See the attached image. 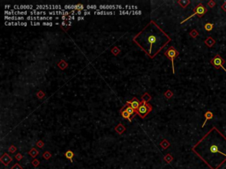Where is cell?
I'll use <instances>...</instances> for the list:
<instances>
[{
  "label": "cell",
  "mask_w": 226,
  "mask_h": 169,
  "mask_svg": "<svg viewBox=\"0 0 226 169\" xmlns=\"http://www.w3.org/2000/svg\"><path fill=\"white\" fill-rule=\"evenodd\" d=\"M208 152H209V154H216V153H220L221 155L225 156L226 157V154L225 153H223V152H221L220 148H219V145H218L217 144H215V143H213L212 145H210L209 146H208Z\"/></svg>",
  "instance_id": "7"
},
{
  "label": "cell",
  "mask_w": 226,
  "mask_h": 169,
  "mask_svg": "<svg viewBox=\"0 0 226 169\" xmlns=\"http://www.w3.org/2000/svg\"><path fill=\"white\" fill-rule=\"evenodd\" d=\"M30 25L31 26H41L42 23L39 21H31L30 22Z\"/></svg>",
  "instance_id": "41"
},
{
  "label": "cell",
  "mask_w": 226,
  "mask_h": 169,
  "mask_svg": "<svg viewBox=\"0 0 226 169\" xmlns=\"http://www.w3.org/2000/svg\"><path fill=\"white\" fill-rule=\"evenodd\" d=\"M177 4H178L182 8H186L188 5L191 4V1L190 0H178V1H177Z\"/></svg>",
  "instance_id": "21"
},
{
  "label": "cell",
  "mask_w": 226,
  "mask_h": 169,
  "mask_svg": "<svg viewBox=\"0 0 226 169\" xmlns=\"http://www.w3.org/2000/svg\"><path fill=\"white\" fill-rule=\"evenodd\" d=\"M12 157L9 155V154H7V153H4L3 155H2V157L0 158V161H1V163L3 164L4 166H8L9 164L12 162Z\"/></svg>",
  "instance_id": "10"
},
{
  "label": "cell",
  "mask_w": 226,
  "mask_h": 169,
  "mask_svg": "<svg viewBox=\"0 0 226 169\" xmlns=\"http://www.w3.org/2000/svg\"><path fill=\"white\" fill-rule=\"evenodd\" d=\"M10 7H11V6H10V5H8V6H7V5H6V6H5V8H6V9H9Z\"/></svg>",
  "instance_id": "52"
},
{
  "label": "cell",
  "mask_w": 226,
  "mask_h": 169,
  "mask_svg": "<svg viewBox=\"0 0 226 169\" xmlns=\"http://www.w3.org/2000/svg\"><path fill=\"white\" fill-rule=\"evenodd\" d=\"M213 27H214V24H213V23H206V24H205V26H204L205 30L208 31V32L212 31Z\"/></svg>",
  "instance_id": "27"
},
{
  "label": "cell",
  "mask_w": 226,
  "mask_h": 169,
  "mask_svg": "<svg viewBox=\"0 0 226 169\" xmlns=\"http://www.w3.org/2000/svg\"><path fill=\"white\" fill-rule=\"evenodd\" d=\"M8 151H9V152L14 153L17 151V148H16V146H14V145H10L8 148Z\"/></svg>",
  "instance_id": "35"
},
{
  "label": "cell",
  "mask_w": 226,
  "mask_h": 169,
  "mask_svg": "<svg viewBox=\"0 0 226 169\" xmlns=\"http://www.w3.org/2000/svg\"><path fill=\"white\" fill-rule=\"evenodd\" d=\"M28 154L33 158H36V157H37L39 155V151L36 150V148H31L30 151L28 152Z\"/></svg>",
  "instance_id": "22"
},
{
  "label": "cell",
  "mask_w": 226,
  "mask_h": 169,
  "mask_svg": "<svg viewBox=\"0 0 226 169\" xmlns=\"http://www.w3.org/2000/svg\"><path fill=\"white\" fill-rule=\"evenodd\" d=\"M44 96H45V93H44L43 91H38V93H36V97L38 99H40V100L43 98Z\"/></svg>",
  "instance_id": "34"
},
{
  "label": "cell",
  "mask_w": 226,
  "mask_h": 169,
  "mask_svg": "<svg viewBox=\"0 0 226 169\" xmlns=\"http://www.w3.org/2000/svg\"><path fill=\"white\" fill-rule=\"evenodd\" d=\"M20 26H23V27H27V23L26 21H20Z\"/></svg>",
  "instance_id": "48"
},
{
  "label": "cell",
  "mask_w": 226,
  "mask_h": 169,
  "mask_svg": "<svg viewBox=\"0 0 226 169\" xmlns=\"http://www.w3.org/2000/svg\"><path fill=\"white\" fill-rule=\"evenodd\" d=\"M110 51H111V53L114 55V56H117V55L120 53V49H118L117 46H115V47H113V48H112Z\"/></svg>",
  "instance_id": "31"
},
{
  "label": "cell",
  "mask_w": 226,
  "mask_h": 169,
  "mask_svg": "<svg viewBox=\"0 0 226 169\" xmlns=\"http://www.w3.org/2000/svg\"><path fill=\"white\" fill-rule=\"evenodd\" d=\"M204 116H205V121H204V123H203V124H202V128L205 127V124H206V123H207V121L211 120V119H212L213 116H214V115H213V113L211 111H207L204 114Z\"/></svg>",
  "instance_id": "15"
},
{
  "label": "cell",
  "mask_w": 226,
  "mask_h": 169,
  "mask_svg": "<svg viewBox=\"0 0 226 169\" xmlns=\"http://www.w3.org/2000/svg\"><path fill=\"white\" fill-rule=\"evenodd\" d=\"M32 165H33L35 167H37V166L40 165V160H38V159H36V158H34L33 160H32Z\"/></svg>",
  "instance_id": "36"
},
{
  "label": "cell",
  "mask_w": 226,
  "mask_h": 169,
  "mask_svg": "<svg viewBox=\"0 0 226 169\" xmlns=\"http://www.w3.org/2000/svg\"><path fill=\"white\" fill-rule=\"evenodd\" d=\"M61 26H63V27H64V26H67V22H66V21H62V22H61Z\"/></svg>",
  "instance_id": "50"
},
{
  "label": "cell",
  "mask_w": 226,
  "mask_h": 169,
  "mask_svg": "<svg viewBox=\"0 0 226 169\" xmlns=\"http://www.w3.org/2000/svg\"><path fill=\"white\" fill-rule=\"evenodd\" d=\"M120 114H121V116H122L123 118H125V119H127L129 122H131L132 119H131V115L128 114L127 112L125 111V109L122 108L121 110H120Z\"/></svg>",
  "instance_id": "19"
},
{
  "label": "cell",
  "mask_w": 226,
  "mask_h": 169,
  "mask_svg": "<svg viewBox=\"0 0 226 169\" xmlns=\"http://www.w3.org/2000/svg\"><path fill=\"white\" fill-rule=\"evenodd\" d=\"M115 130H116V132H117V134L121 135V134H123L125 131V127L123 125L122 123H118V124L115 127Z\"/></svg>",
  "instance_id": "16"
},
{
  "label": "cell",
  "mask_w": 226,
  "mask_h": 169,
  "mask_svg": "<svg viewBox=\"0 0 226 169\" xmlns=\"http://www.w3.org/2000/svg\"><path fill=\"white\" fill-rule=\"evenodd\" d=\"M53 23L52 22H49V21H44L43 22V26H48V27H51V26H53Z\"/></svg>",
  "instance_id": "42"
},
{
  "label": "cell",
  "mask_w": 226,
  "mask_h": 169,
  "mask_svg": "<svg viewBox=\"0 0 226 169\" xmlns=\"http://www.w3.org/2000/svg\"><path fill=\"white\" fill-rule=\"evenodd\" d=\"M73 19H75V16L70 15V16H67V20L66 21H71V20H73Z\"/></svg>",
  "instance_id": "45"
},
{
  "label": "cell",
  "mask_w": 226,
  "mask_h": 169,
  "mask_svg": "<svg viewBox=\"0 0 226 169\" xmlns=\"http://www.w3.org/2000/svg\"><path fill=\"white\" fill-rule=\"evenodd\" d=\"M164 96L165 98L167 99H171L173 97V92H171V90H167L165 93H164Z\"/></svg>",
  "instance_id": "32"
},
{
  "label": "cell",
  "mask_w": 226,
  "mask_h": 169,
  "mask_svg": "<svg viewBox=\"0 0 226 169\" xmlns=\"http://www.w3.org/2000/svg\"><path fill=\"white\" fill-rule=\"evenodd\" d=\"M210 63L212 64L215 69H223V71H226V69L223 67V64L225 63V60L220 56V55L215 54V57H213L210 60Z\"/></svg>",
  "instance_id": "5"
},
{
  "label": "cell",
  "mask_w": 226,
  "mask_h": 169,
  "mask_svg": "<svg viewBox=\"0 0 226 169\" xmlns=\"http://www.w3.org/2000/svg\"><path fill=\"white\" fill-rule=\"evenodd\" d=\"M133 41L153 59L171 41V38L155 21H150L134 36Z\"/></svg>",
  "instance_id": "1"
},
{
  "label": "cell",
  "mask_w": 226,
  "mask_h": 169,
  "mask_svg": "<svg viewBox=\"0 0 226 169\" xmlns=\"http://www.w3.org/2000/svg\"><path fill=\"white\" fill-rule=\"evenodd\" d=\"M92 14V11H83V16H87V15H90Z\"/></svg>",
  "instance_id": "44"
},
{
  "label": "cell",
  "mask_w": 226,
  "mask_h": 169,
  "mask_svg": "<svg viewBox=\"0 0 226 169\" xmlns=\"http://www.w3.org/2000/svg\"><path fill=\"white\" fill-rule=\"evenodd\" d=\"M152 99V97L150 96V94H148L147 93H145L141 97V101L142 102H148Z\"/></svg>",
  "instance_id": "25"
},
{
  "label": "cell",
  "mask_w": 226,
  "mask_h": 169,
  "mask_svg": "<svg viewBox=\"0 0 226 169\" xmlns=\"http://www.w3.org/2000/svg\"><path fill=\"white\" fill-rule=\"evenodd\" d=\"M125 10H126V11H138V7L136 6H125Z\"/></svg>",
  "instance_id": "28"
},
{
  "label": "cell",
  "mask_w": 226,
  "mask_h": 169,
  "mask_svg": "<svg viewBox=\"0 0 226 169\" xmlns=\"http://www.w3.org/2000/svg\"><path fill=\"white\" fill-rule=\"evenodd\" d=\"M75 15H78V17L81 16V15H83V12H82V11H77Z\"/></svg>",
  "instance_id": "47"
},
{
  "label": "cell",
  "mask_w": 226,
  "mask_h": 169,
  "mask_svg": "<svg viewBox=\"0 0 226 169\" xmlns=\"http://www.w3.org/2000/svg\"><path fill=\"white\" fill-rule=\"evenodd\" d=\"M11 169H23V167H22V166H20L19 163H16V164H14L13 166H12Z\"/></svg>",
  "instance_id": "38"
},
{
  "label": "cell",
  "mask_w": 226,
  "mask_h": 169,
  "mask_svg": "<svg viewBox=\"0 0 226 169\" xmlns=\"http://www.w3.org/2000/svg\"><path fill=\"white\" fill-rule=\"evenodd\" d=\"M98 7L99 11H114V10H117L116 5H100Z\"/></svg>",
  "instance_id": "11"
},
{
  "label": "cell",
  "mask_w": 226,
  "mask_h": 169,
  "mask_svg": "<svg viewBox=\"0 0 226 169\" xmlns=\"http://www.w3.org/2000/svg\"><path fill=\"white\" fill-rule=\"evenodd\" d=\"M204 43L206 44V46H208V48H211V47H213L215 44V41L211 36H209V37H208L204 41Z\"/></svg>",
  "instance_id": "17"
},
{
  "label": "cell",
  "mask_w": 226,
  "mask_h": 169,
  "mask_svg": "<svg viewBox=\"0 0 226 169\" xmlns=\"http://www.w3.org/2000/svg\"><path fill=\"white\" fill-rule=\"evenodd\" d=\"M160 146L163 148L164 150H166V149H168V148L171 146V143H170L167 139H164V140L160 143Z\"/></svg>",
  "instance_id": "20"
},
{
  "label": "cell",
  "mask_w": 226,
  "mask_h": 169,
  "mask_svg": "<svg viewBox=\"0 0 226 169\" xmlns=\"http://www.w3.org/2000/svg\"><path fill=\"white\" fill-rule=\"evenodd\" d=\"M221 8L223 9V11H226V1H225V2H224V3L223 4V5H222V6H221Z\"/></svg>",
  "instance_id": "46"
},
{
  "label": "cell",
  "mask_w": 226,
  "mask_h": 169,
  "mask_svg": "<svg viewBox=\"0 0 226 169\" xmlns=\"http://www.w3.org/2000/svg\"><path fill=\"white\" fill-rule=\"evenodd\" d=\"M36 11H45V10H49V11H53L52 9V6H49V5H37L36 6Z\"/></svg>",
  "instance_id": "13"
},
{
  "label": "cell",
  "mask_w": 226,
  "mask_h": 169,
  "mask_svg": "<svg viewBox=\"0 0 226 169\" xmlns=\"http://www.w3.org/2000/svg\"><path fill=\"white\" fill-rule=\"evenodd\" d=\"M15 158H16L18 161H20L23 158V155H22L21 153H17L16 155H15Z\"/></svg>",
  "instance_id": "40"
},
{
  "label": "cell",
  "mask_w": 226,
  "mask_h": 169,
  "mask_svg": "<svg viewBox=\"0 0 226 169\" xmlns=\"http://www.w3.org/2000/svg\"><path fill=\"white\" fill-rule=\"evenodd\" d=\"M65 156H66V158H67V159H69L71 162H73V157H74L73 152H72L71 150L66 151V153H65Z\"/></svg>",
  "instance_id": "24"
},
{
  "label": "cell",
  "mask_w": 226,
  "mask_h": 169,
  "mask_svg": "<svg viewBox=\"0 0 226 169\" xmlns=\"http://www.w3.org/2000/svg\"><path fill=\"white\" fill-rule=\"evenodd\" d=\"M189 34L191 35L192 38H196V37H198V35H199V32H198L196 29H193V30L189 33Z\"/></svg>",
  "instance_id": "30"
},
{
  "label": "cell",
  "mask_w": 226,
  "mask_h": 169,
  "mask_svg": "<svg viewBox=\"0 0 226 169\" xmlns=\"http://www.w3.org/2000/svg\"><path fill=\"white\" fill-rule=\"evenodd\" d=\"M55 19H60V17L59 16H56V17H55Z\"/></svg>",
  "instance_id": "53"
},
{
  "label": "cell",
  "mask_w": 226,
  "mask_h": 169,
  "mask_svg": "<svg viewBox=\"0 0 226 169\" xmlns=\"http://www.w3.org/2000/svg\"><path fill=\"white\" fill-rule=\"evenodd\" d=\"M46 11H36V9L34 11H29V16H46Z\"/></svg>",
  "instance_id": "14"
},
{
  "label": "cell",
  "mask_w": 226,
  "mask_h": 169,
  "mask_svg": "<svg viewBox=\"0 0 226 169\" xmlns=\"http://www.w3.org/2000/svg\"><path fill=\"white\" fill-rule=\"evenodd\" d=\"M152 106L148 102H142L140 107L136 110V115H138L141 119H144L150 112L152 111Z\"/></svg>",
  "instance_id": "3"
},
{
  "label": "cell",
  "mask_w": 226,
  "mask_h": 169,
  "mask_svg": "<svg viewBox=\"0 0 226 169\" xmlns=\"http://www.w3.org/2000/svg\"><path fill=\"white\" fill-rule=\"evenodd\" d=\"M26 19L24 16H5V20L7 21H20Z\"/></svg>",
  "instance_id": "12"
},
{
  "label": "cell",
  "mask_w": 226,
  "mask_h": 169,
  "mask_svg": "<svg viewBox=\"0 0 226 169\" xmlns=\"http://www.w3.org/2000/svg\"><path fill=\"white\" fill-rule=\"evenodd\" d=\"M164 161H165L166 163L170 164V163H171L172 161H173V157H172L171 154L168 153V154H166V155L164 157Z\"/></svg>",
  "instance_id": "26"
},
{
  "label": "cell",
  "mask_w": 226,
  "mask_h": 169,
  "mask_svg": "<svg viewBox=\"0 0 226 169\" xmlns=\"http://www.w3.org/2000/svg\"><path fill=\"white\" fill-rule=\"evenodd\" d=\"M64 10H71V11H86V8L83 5L79 4V5H66L64 6Z\"/></svg>",
  "instance_id": "6"
},
{
  "label": "cell",
  "mask_w": 226,
  "mask_h": 169,
  "mask_svg": "<svg viewBox=\"0 0 226 169\" xmlns=\"http://www.w3.org/2000/svg\"><path fill=\"white\" fill-rule=\"evenodd\" d=\"M71 26H72V21L67 22V27H71Z\"/></svg>",
  "instance_id": "51"
},
{
  "label": "cell",
  "mask_w": 226,
  "mask_h": 169,
  "mask_svg": "<svg viewBox=\"0 0 226 169\" xmlns=\"http://www.w3.org/2000/svg\"><path fill=\"white\" fill-rule=\"evenodd\" d=\"M34 11V6L32 5H21V6H13L12 11Z\"/></svg>",
  "instance_id": "8"
},
{
  "label": "cell",
  "mask_w": 226,
  "mask_h": 169,
  "mask_svg": "<svg viewBox=\"0 0 226 169\" xmlns=\"http://www.w3.org/2000/svg\"><path fill=\"white\" fill-rule=\"evenodd\" d=\"M208 7H210V8L215 7V1H213V0H210V1H208Z\"/></svg>",
  "instance_id": "37"
},
{
  "label": "cell",
  "mask_w": 226,
  "mask_h": 169,
  "mask_svg": "<svg viewBox=\"0 0 226 169\" xmlns=\"http://www.w3.org/2000/svg\"><path fill=\"white\" fill-rule=\"evenodd\" d=\"M207 8L205 7V6L203 5V4L200 3L198 4L195 7H194V9H193V13L191 15V16L187 17L185 19H184L183 21L180 22V24H184L185 21H187L188 19H190L191 18H193V16H198L199 18H202V17L204 16V14L207 12Z\"/></svg>",
  "instance_id": "2"
},
{
  "label": "cell",
  "mask_w": 226,
  "mask_h": 169,
  "mask_svg": "<svg viewBox=\"0 0 226 169\" xmlns=\"http://www.w3.org/2000/svg\"><path fill=\"white\" fill-rule=\"evenodd\" d=\"M123 108L125 109V111L127 112V113H128V114H129L130 115H134L135 114H136V111H135V110H134V109L132 107H130V106H127V105H126V106L124 107Z\"/></svg>",
  "instance_id": "23"
},
{
  "label": "cell",
  "mask_w": 226,
  "mask_h": 169,
  "mask_svg": "<svg viewBox=\"0 0 226 169\" xmlns=\"http://www.w3.org/2000/svg\"><path fill=\"white\" fill-rule=\"evenodd\" d=\"M36 146L38 148H43L44 146V143L42 141V140H39V141H37V143H36Z\"/></svg>",
  "instance_id": "39"
},
{
  "label": "cell",
  "mask_w": 226,
  "mask_h": 169,
  "mask_svg": "<svg viewBox=\"0 0 226 169\" xmlns=\"http://www.w3.org/2000/svg\"><path fill=\"white\" fill-rule=\"evenodd\" d=\"M77 19H78V20H84L85 17L84 16H79L78 18H77Z\"/></svg>",
  "instance_id": "49"
},
{
  "label": "cell",
  "mask_w": 226,
  "mask_h": 169,
  "mask_svg": "<svg viewBox=\"0 0 226 169\" xmlns=\"http://www.w3.org/2000/svg\"><path fill=\"white\" fill-rule=\"evenodd\" d=\"M51 156H52L51 153L49 152H45L43 154V158H44V159H47V160L51 158Z\"/></svg>",
  "instance_id": "33"
},
{
  "label": "cell",
  "mask_w": 226,
  "mask_h": 169,
  "mask_svg": "<svg viewBox=\"0 0 226 169\" xmlns=\"http://www.w3.org/2000/svg\"><path fill=\"white\" fill-rule=\"evenodd\" d=\"M94 10V11H97L98 10V6H96V5H92V6H86V11H90V10Z\"/></svg>",
  "instance_id": "29"
},
{
  "label": "cell",
  "mask_w": 226,
  "mask_h": 169,
  "mask_svg": "<svg viewBox=\"0 0 226 169\" xmlns=\"http://www.w3.org/2000/svg\"><path fill=\"white\" fill-rule=\"evenodd\" d=\"M126 105H127V106L132 107H133V108H134V110L136 111L137 109H138V108L140 107V106L141 105V101H140L139 100H138V99L134 97V98L133 99L132 101H127V102H126Z\"/></svg>",
  "instance_id": "9"
},
{
  "label": "cell",
  "mask_w": 226,
  "mask_h": 169,
  "mask_svg": "<svg viewBox=\"0 0 226 169\" xmlns=\"http://www.w3.org/2000/svg\"><path fill=\"white\" fill-rule=\"evenodd\" d=\"M141 11H140V10H138V11H134V12H133V15H141Z\"/></svg>",
  "instance_id": "43"
},
{
  "label": "cell",
  "mask_w": 226,
  "mask_h": 169,
  "mask_svg": "<svg viewBox=\"0 0 226 169\" xmlns=\"http://www.w3.org/2000/svg\"><path fill=\"white\" fill-rule=\"evenodd\" d=\"M57 67H58L60 70L64 71V70H66V69L68 67V63H66L65 60H60L59 62H58V63H57Z\"/></svg>",
  "instance_id": "18"
},
{
  "label": "cell",
  "mask_w": 226,
  "mask_h": 169,
  "mask_svg": "<svg viewBox=\"0 0 226 169\" xmlns=\"http://www.w3.org/2000/svg\"><path fill=\"white\" fill-rule=\"evenodd\" d=\"M179 55V52L177 51V49H175L174 47L171 46L170 47L169 49H167L166 51L164 52V56H166L168 59L171 60V65H172V72L175 74V67H174V59L177 57V56Z\"/></svg>",
  "instance_id": "4"
}]
</instances>
